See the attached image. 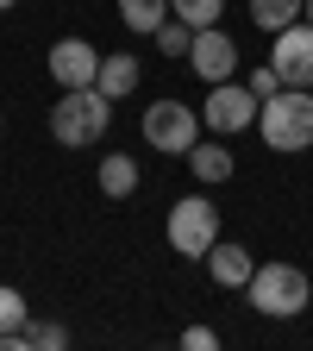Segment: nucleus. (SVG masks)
<instances>
[{
	"mask_svg": "<svg viewBox=\"0 0 313 351\" xmlns=\"http://www.w3.org/2000/svg\"><path fill=\"white\" fill-rule=\"evenodd\" d=\"M138 132H145V145H151V151H163V157H188V145L201 138V107L163 95V101H151V107H145Z\"/></svg>",
	"mask_w": 313,
	"mask_h": 351,
	"instance_id": "4",
	"label": "nucleus"
},
{
	"mask_svg": "<svg viewBox=\"0 0 313 351\" xmlns=\"http://www.w3.org/2000/svg\"><path fill=\"white\" fill-rule=\"evenodd\" d=\"M101 75V51L88 38H57L51 44V82L57 88H95Z\"/></svg>",
	"mask_w": 313,
	"mask_h": 351,
	"instance_id": "9",
	"label": "nucleus"
},
{
	"mask_svg": "<svg viewBox=\"0 0 313 351\" xmlns=\"http://www.w3.org/2000/svg\"><path fill=\"white\" fill-rule=\"evenodd\" d=\"M151 38H157V51H163V57H182V63H188V44H195V25L169 13V19H163V25L151 32Z\"/></svg>",
	"mask_w": 313,
	"mask_h": 351,
	"instance_id": "17",
	"label": "nucleus"
},
{
	"mask_svg": "<svg viewBox=\"0 0 313 351\" xmlns=\"http://www.w3.org/2000/svg\"><path fill=\"white\" fill-rule=\"evenodd\" d=\"M207 270H213V282H219V289H245V282H251V270H257V257H251L238 239L219 232V239H213V251H207Z\"/></svg>",
	"mask_w": 313,
	"mask_h": 351,
	"instance_id": "11",
	"label": "nucleus"
},
{
	"mask_svg": "<svg viewBox=\"0 0 313 351\" xmlns=\"http://www.w3.org/2000/svg\"><path fill=\"white\" fill-rule=\"evenodd\" d=\"M232 169H238V157L226 151V138H219V132H213V138H195V145H188V176H195L201 189L232 182Z\"/></svg>",
	"mask_w": 313,
	"mask_h": 351,
	"instance_id": "10",
	"label": "nucleus"
},
{
	"mask_svg": "<svg viewBox=\"0 0 313 351\" xmlns=\"http://www.w3.org/2000/svg\"><path fill=\"white\" fill-rule=\"evenodd\" d=\"M32 320V307H25V295L13 289V282H0V332H19Z\"/></svg>",
	"mask_w": 313,
	"mask_h": 351,
	"instance_id": "19",
	"label": "nucleus"
},
{
	"mask_svg": "<svg viewBox=\"0 0 313 351\" xmlns=\"http://www.w3.org/2000/svg\"><path fill=\"white\" fill-rule=\"evenodd\" d=\"M138 82H145V63L132 57V51H113V57H101V75H95V88H101L107 101L138 95Z\"/></svg>",
	"mask_w": 313,
	"mask_h": 351,
	"instance_id": "12",
	"label": "nucleus"
},
{
	"mask_svg": "<svg viewBox=\"0 0 313 351\" xmlns=\"http://www.w3.org/2000/svg\"><path fill=\"white\" fill-rule=\"evenodd\" d=\"M182 345H188V351H213V345H219V332H213V326H188V332H182Z\"/></svg>",
	"mask_w": 313,
	"mask_h": 351,
	"instance_id": "21",
	"label": "nucleus"
},
{
	"mask_svg": "<svg viewBox=\"0 0 313 351\" xmlns=\"http://www.w3.org/2000/svg\"><path fill=\"white\" fill-rule=\"evenodd\" d=\"M257 132L276 157H295V151H313V88H282L257 107Z\"/></svg>",
	"mask_w": 313,
	"mask_h": 351,
	"instance_id": "2",
	"label": "nucleus"
},
{
	"mask_svg": "<svg viewBox=\"0 0 313 351\" xmlns=\"http://www.w3.org/2000/svg\"><path fill=\"white\" fill-rule=\"evenodd\" d=\"M0 125H7V119H0Z\"/></svg>",
	"mask_w": 313,
	"mask_h": 351,
	"instance_id": "24",
	"label": "nucleus"
},
{
	"mask_svg": "<svg viewBox=\"0 0 313 351\" xmlns=\"http://www.w3.org/2000/svg\"><path fill=\"white\" fill-rule=\"evenodd\" d=\"M163 239H169L175 257H207L213 239H219V207L207 195H182L169 207V219H163Z\"/></svg>",
	"mask_w": 313,
	"mask_h": 351,
	"instance_id": "5",
	"label": "nucleus"
},
{
	"mask_svg": "<svg viewBox=\"0 0 313 351\" xmlns=\"http://www.w3.org/2000/svg\"><path fill=\"white\" fill-rule=\"evenodd\" d=\"M107 125H113V101L101 95V88H63L57 107H51V138L63 151H88V145H101L107 138Z\"/></svg>",
	"mask_w": 313,
	"mask_h": 351,
	"instance_id": "1",
	"label": "nucleus"
},
{
	"mask_svg": "<svg viewBox=\"0 0 313 351\" xmlns=\"http://www.w3.org/2000/svg\"><path fill=\"white\" fill-rule=\"evenodd\" d=\"M251 307L257 314H270V320H295L313 307V276L301 270V263H257L251 282H245Z\"/></svg>",
	"mask_w": 313,
	"mask_h": 351,
	"instance_id": "3",
	"label": "nucleus"
},
{
	"mask_svg": "<svg viewBox=\"0 0 313 351\" xmlns=\"http://www.w3.org/2000/svg\"><path fill=\"white\" fill-rule=\"evenodd\" d=\"M169 13H175V19H188V25L201 32V25H219L226 0H169Z\"/></svg>",
	"mask_w": 313,
	"mask_h": 351,
	"instance_id": "18",
	"label": "nucleus"
},
{
	"mask_svg": "<svg viewBox=\"0 0 313 351\" xmlns=\"http://www.w3.org/2000/svg\"><path fill=\"white\" fill-rule=\"evenodd\" d=\"M301 19H307V25H313V0H307V13H301Z\"/></svg>",
	"mask_w": 313,
	"mask_h": 351,
	"instance_id": "23",
	"label": "nucleus"
},
{
	"mask_svg": "<svg viewBox=\"0 0 313 351\" xmlns=\"http://www.w3.org/2000/svg\"><path fill=\"white\" fill-rule=\"evenodd\" d=\"M270 63H276L282 88H313V25H307V19H295V25L276 32Z\"/></svg>",
	"mask_w": 313,
	"mask_h": 351,
	"instance_id": "8",
	"label": "nucleus"
},
{
	"mask_svg": "<svg viewBox=\"0 0 313 351\" xmlns=\"http://www.w3.org/2000/svg\"><path fill=\"white\" fill-rule=\"evenodd\" d=\"M245 88H251L257 101H270V95H282V75H276V63H257V69L245 75Z\"/></svg>",
	"mask_w": 313,
	"mask_h": 351,
	"instance_id": "20",
	"label": "nucleus"
},
{
	"mask_svg": "<svg viewBox=\"0 0 313 351\" xmlns=\"http://www.w3.org/2000/svg\"><path fill=\"white\" fill-rule=\"evenodd\" d=\"M57 345H69L63 320H25L19 326V351H57Z\"/></svg>",
	"mask_w": 313,
	"mask_h": 351,
	"instance_id": "16",
	"label": "nucleus"
},
{
	"mask_svg": "<svg viewBox=\"0 0 313 351\" xmlns=\"http://www.w3.org/2000/svg\"><path fill=\"white\" fill-rule=\"evenodd\" d=\"M301 13H307V0H251V25L270 32V38H276L282 25H295Z\"/></svg>",
	"mask_w": 313,
	"mask_h": 351,
	"instance_id": "14",
	"label": "nucleus"
},
{
	"mask_svg": "<svg viewBox=\"0 0 313 351\" xmlns=\"http://www.w3.org/2000/svg\"><path fill=\"white\" fill-rule=\"evenodd\" d=\"M13 7H19V0H0V13H13Z\"/></svg>",
	"mask_w": 313,
	"mask_h": 351,
	"instance_id": "22",
	"label": "nucleus"
},
{
	"mask_svg": "<svg viewBox=\"0 0 313 351\" xmlns=\"http://www.w3.org/2000/svg\"><path fill=\"white\" fill-rule=\"evenodd\" d=\"M257 95L245 82H207V101H201V125L207 132H219V138H238V132H251L257 125Z\"/></svg>",
	"mask_w": 313,
	"mask_h": 351,
	"instance_id": "6",
	"label": "nucleus"
},
{
	"mask_svg": "<svg viewBox=\"0 0 313 351\" xmlns=\"http://www.w3.org/2000/svg\"><path fill=\"white\" fill-rule=\"evenodd\" d=\"M188 69L201 82H232L238 75V44H232V32L226 25H201L195 44H188Z\"/></svg>",
	"mask_w": 313,
	"mask_h": 351,
	"instance_id": "7",
	"label": "nucleus"
},
{
	"mask_svg": "<svg viewBox=\"0 0 313 351\" xmlns=\"http://www.w3.org/2000/svg\"><path fill=\"white\" fill-rule=\"evenodd\" d=\"M95 182H101V195L107 201H125V195H138V157H125V151H107L101 157V169H95Z\"/></svg>",
	"mask_w": 313,
	"mask_h": 351,
	"instance_id": "13",
	"label": "nucleus"
},
{
	"mask_svg": "<svg viewBox=\"0 0 313 351\" xmlns=\"http://www.w3.org/2000/svg\"><path fill=\"white\" fill-rule=\"evenodd\" d=\"M119 19H125V32L151 38V32L169 19V0H119Z\"/></svg>",
	"mask_w": 313,
	"mask_h": 351,
	"instance_id": "15",
	"label": "nucleus"
}]
</instances>
